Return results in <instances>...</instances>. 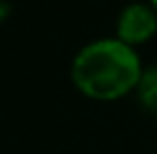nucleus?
Wrapping results in <instances>:
<instances>
[{"instance_id":"1","label":"nucleus","mask_w":157,"mask_h":154,"mask_svg":"<svg viewBox=\"0 0 157 154\" xmlns=\"http://www.w3.org/2000/svg\"><path fill=\"white\" fill-rule=\"evenodd\" d=\"M144 70L137 48L116 36H105L78 50L71 61V82L89 100L116 102L137 93Z\"/></svg>"},{"instance_id":"2","label":"nucleus","mask_w":157,"mask_h":154,"mask_svg":"<svg viewBox=\"0 0 157 154\" xmlns=\"http://www.w3.org/2000/svg\"><path fill=\"white\" fill-rule=\"evenodd\" d=\"M157 34V12L150 2H130L116 18V39L139 48Z\"/></svg>"},{"instance_id":"4","label":"nucleus","mask_w":157,"mask_h":154,"mask_svg":"<svg viewBox=\"0 0 157 154\" xmlns=\"http://www.w3.org/2000/svg\"><path fill=\"white\" fill-rule=\"evenodd\" d=\"M148 2H150V7H153L155 12H157V0H148Z\"/></svg>"},{"instance_id":"3","label":"nucleus","mask_w":157,"mask_h":154,"mask_svg":"<svg viewBox=\"0 0 157 154\" xmlns=\"http://www.w3.org/2000/svg\"><path fill=\"white\" fill-rule=\"evenodd\" d=\"M137 98H139V102H141L144 109L157 113V66L144 70L141 84H139V88H137Z\"/></svg>"}]
</instances>
